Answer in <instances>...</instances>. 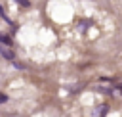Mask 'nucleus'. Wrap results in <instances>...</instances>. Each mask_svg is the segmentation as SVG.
<instances>
[{"label": "nucleus", "mask_w": 122, "mask_h": 117, "mask_svg": "<svg viewBox=\"0 0 122 117\" xmlns=\"http://www.w3.org/2000/svg\"><path fill=\"white\" fill-rule=\"evenodd\" d=\"M0 42H2V44H8V46L11 44V40H10V36H6V35H0Z\"/></svg>", "instance_id": "obj_1"}, {"label": "nucleus", "mask_w": 122, "mask_h": 117, "mask_svg": "<svg viewBox=\"0 0 122 117\" xmlns=\"http://www.w3.org/2000/svg\"><path fill=\"white\" fill-rule=\"evenodd\" d=\"M0 54H2V56H4V58H8V59H13V54H11V52H10V50H2V52H0Z\"/></svg>", "instance_id": "obj_2"}, {"label": "nucleus", "mask_w": 122, "mask_h": 117, "mask_svg": "<svg viewBox=\"0 0 122 117\" xmlns=\"http://www.w3.org/2000/svg\"><path fill=\"white\" fill-rule=\"evenodd\" d=\"M6 100H8V96H6V94H2V92H0V104H4V102H6Z\"/></svg>", "instance_id": "obj_3"}, {"label": "nucleus", "mask_w": 122, "mask_h": 117, "mask_svg": "<svg viewBox=\"0 0 122 117\" xmlns=\"http://www.w3.org/2000/svg\"><path fill=\"white\" fill-rule=\"evenodd\" d=\"M15 2H19V4H21V6H29V4H30V2H29V0H15Z\"/></svg>", "instance_id": "obj_4"}, {"label": "nucleus", "mask_w": 122, "mask_h": 117, "mask_svg": "<svg viewBox=\"0 0 122 117\" xmlns=\"http://www.w3.org/2000/svg\"><path fill=\"white\" fill-rule=\"evenodd\" d=\"M118 90H120V92H122V84H120V86H118Z\"/></svg>", "instance_id": "obj_5"}]
</instances>
